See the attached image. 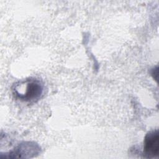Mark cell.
<instances>
[{"instance_id": "6da1fadb", "label": "cell", "mask_w": 159, "mask_h": 159, "mask_svg": "<svg viewBox=\"0 0 159 159\" xmlns=\"http://www.w3.org/2000/svg\"><path fill=\"white\" fill-rule=\"evenodd\" d=\"M16 98L24 102H35L43 92V86L38 80L28 79L16 83L12 89Z\"/></svg>"}, {"instance_id": "7a4b0ae2", "label": "cell", "mask_w": 159, "mask_h": 159, "mask_svg": "<svg viewBox=\"0 0 159 159\" xmlns=\"http://www.w3.org/2000/svg\"><path fill=\"white\" fill-rule=\"evenodd\" d=\"M159 153V134L157 130L148 132L145 137L143 155L147 158H154Z\"/></svg>"}]
</instances>
